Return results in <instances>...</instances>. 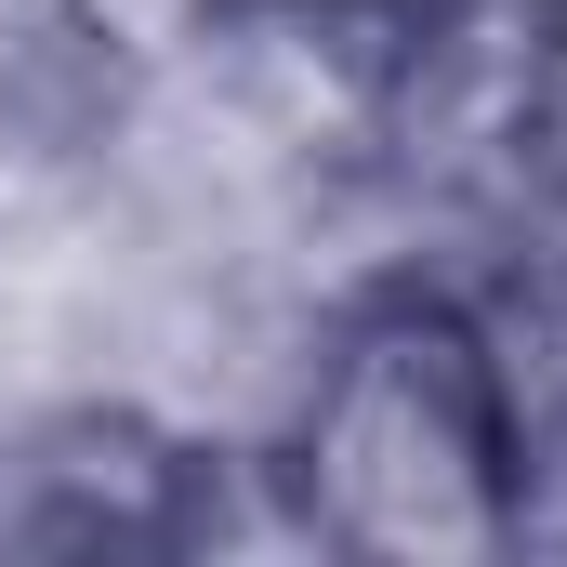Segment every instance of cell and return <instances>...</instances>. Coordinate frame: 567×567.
I'll list each match as a JSON object with an SVG mask.
<instances>
[{"instance_id":"obj_1","label":"cell","mask_w":567,"mask_h":567,"mask_svg":"<svg viewBox=\"0 0 567 567\" xmlns=\"http://www.w3.org/2000/svg\"><path fill=\"white\" fill-rule=\"evenodd\" d=\"M265 475H278L303 555H357V567L528 555L502 383H488L449 251H383L317 290L290 383L265 410Z\"/></svg>"},{"instance_id":"obj_2","label":"cell","mask_w":567,"mask_h":567,"mask_svg":"<svg viewBox=\"0 0 567 567\" xmlns=\"http://www.w3.org/2000/svg\"><path fill=\"white\" fill-rule=\"evenodd\" d=\"M449 265H462L475 343H488V383H502L515 515H528V542H567V238L488 225V238H462Z\"/></svg>"},{"instance_id":"obj_3","label":"cell","mask_w":567,"mask_h":567,"mask_svg":"<svg viewBox=\"0 0 567 567\" xmlns=\"http://www.w3.org/2000/svg\"><path fill=\"white\" fill-rule=\"evenodd\" d=\"M238 13H251V0H13V27H27L53 66H80L93 93L158 80V66H185V53H212Z\"/></svg>"},{"instance_id":"obj_4","label":"cell","mask_w":567,"mask_h":567,"mask_svg":"<svg viewBox=\"0 0 567 567\" xmlns=\"http://www.w3.org/2000/svg\"><path fill=\"white\" fill-rule=\"evenodd\" d=\"M502 225L567 238V0H528V66H515V158H502Z\"/></svg>"},{"instance_id":"obj_5","label":"cell","mask_w":567,"mask_h":567,"mask_svg":"<svg viewBox=\"0 0 567 567\" xmlns=\"http://www.w3.org/2000/svg\"><path fill=\"white\" fill-rule=\"evenodd\" d=\"M278 13H330V27H410L423 0H278Z\"/></svg>"}]
</instances>
